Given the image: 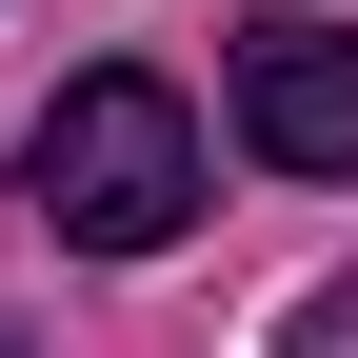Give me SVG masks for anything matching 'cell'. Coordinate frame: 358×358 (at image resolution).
Instances as JSON below:
<instances>
[{
  "instance_id": "1",
  "label": "cell",
  "mask_w": 358,
  "mask_h": 358,
  "mask_svg": "<svg viewBox=\"0 0 358 358\" xmlns=\"http://www.w3.org/2000/svg\"><path fill=\"white\" fill-rule=\"evenodd\" d=\"M20 199H40V239H80V259H159L179 219H199V100L140 80V60L60 80L40 140H20Z\"/></svg>"
},
{
  "instance_id": "2",
  "label": "cell",
  "mask_w": 358,
  "mask_h": 358,
  "mask_svg": "<svg viewBox=\"0 0 358 358\" xmlns=\"http://www.w3.org/2000/svg\"><path fill=\"white\" fill-rule=\"evenodd\" d=\"M239 140L279 179H358V20H259L239 40Z\"/></svg>"
}]
</instances>
